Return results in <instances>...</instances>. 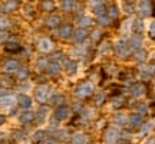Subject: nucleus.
Instances as JSON below:
<instances>
[{
	"label": "nucleus",
	"instance_id": "nucleus-1",
	"mask_svg": "<svg viewBox=\"0 0 155 144\" xmlns=\"http://www.w3.org/2000/svg\"><path fill=\"white\" fill-rule=\"evenodd\" d=\"M94 94V85L89 82V81H86V82H82L79 84L76 87V89H75V97L76 98H86V97H89V95Z\"/></svg>",
	"mask_w": 155,
	"mask_h": 144
},
{
	"label": "nucleus",
	"instance_id": "nucleus-2",
	"mask_svg": "<svg viewBox=\"0 0 155 144\" xmlns=\"http://www.w3.org/2000/svg\"><path fill=\"white\" fill-rule=\"evenodd\" d=\"M35 95H36V100L39 102H46L50 97V88L48 85H39L38 88L35 89Z\"/></svg>",
	"mask_w": 155,
	"mask_h": 144
},
{
	"label": "nucleus",
	"instance_id": "nucleus-3",
	"mask_svg": "<svg viewBox=\"0 0 155 144\" xmlns=\"http://www.w3.org/2000/svg\"><path fill=\"white\" fill-rule=\"evenodd\" d=\"M20 49H22V46L16 39H9L5 42V50L9 53H17V52H20Z\"/></svg>",
	"mask_w": 155,
	"mask_h": 144
},
{
	"label": "nucleus",
	"instance_id": "nucleus-4",
	"mask_svg": "<svg viewBox=\"0 0 155 144\" xmlns=\"http://www.w3.org/2000/svg\"><path fill=\"white\" fill-rule=\"evenodd\" d=\"M118 134L119 133H118L116 128H114V127L108 128L105 135H104V141H105V144H115L116 139H118Z\"/></svg>",
	"mask_w": 155,
	"mask_h": 144
},
{
	"label": "nucleus",
	"instance_id": "nucleus-5",
	"mask_svg": "<svg viewBox=\"0 0 155 144\" xmlns=\"http://www.w3.org/2000/svg\"><path fill=\"white\" fill-rule=\"evenodd\" d=\"M17 69H19V63H17V61H15V59H7V61L3 63V72L5 74H13V72H17Z\"/></svg>",
	"mask_w": 155,
	"mask_h": 144
},
{
	"label": "nucleus",
	"instance_id": "nucleus-6",
	"mask_svg": "<svg viewBox=\"0 0 155 144\" xmlns=\"http://www.w3.org/2000/svg\"><path fill=\"white\" fill-rule=\"evenodd\" d=\"M69 112H71L69 107H66V105L58 107V110L55 111V118L58 120V121H61V120H65V118H68V117H69Z\"/></svg>",
	"mask_w": 155,
	"mask_h": 144
},
{
	"label": "nucleus",
	"instance_id": "nucleus-7",
	"mask_svg": "<svg viewBox=\"0 0 155 144\" xmlns=\"http://www.w3.org/2000/svg\"><path fill=\"white\" fill-rule=\"evenodd\" d=\"M62 67L65 68L69 74H75L78 69L76 62L72 61V59H69V58H63V59H62Z\"/></svg>",
	"mask_w": 155,
	"mask_h": 144
},
{
	"label": "nucleus",
	"instance_id": "nucleus-8",
	"mask_svg": "<svg viewBox=\"0 0 155 144\" xmlns=\"http://www.w3.org/2000/svg\"><path fill=\"white\" fill-rule=\"evenodd\" d=\"M38 49L40 52H50V50H53V43L49 39H40L38 42Z\"/></svg>",
	"mask_w": 155,
	"mask_h": 144
},
{
	"label": "nucleus",
	"instance_id": "nucleus-9",
	"mask_svg": "<svg viewBox=\"0 0 155 144\" xmlns=\"http://www.w3.org/2000/svg\"><path fill=\"white\" fill-rule=\"evenodd\" d=\"M17 102H19V105L22 107V108H25V110H28V108L32 107V100H30V97H28V95H25V94L17 95Z\"/></svg>",
	"mask_w": 155,
	"mask_h": 144
},
{
	"label": "nucleus",
	"instance_id": "nucleus-10",
	"mask_svg": "<svg viewBox=\"0 0 155 144\" xmlns=\"http://www.w3.org/2000/svg\"><path fill=\"white\" fill-rule=\"evenodd\" d=\"M73 36H75V40L78 43H82V42H85V39L88 38V32H86V29L79 28L73 32Z\"/></svg>",
	"mask_w": 155,
	"mask_h": 144
},
{
	"label": "nucleus",
	"instance_id": "nucleus-11",
	"mask_svg": "<svg viewBox=\"0 0 155 144\" xmlns=\"http://www.w3.org/2000/svg\"><path fill=\"white\" fill-rule=\"evenodd\" d=\"M115 52H116V55L118 56H125L128 55V46L125 42H122V40H119L118 43L115 45Z\"/></svg>",
	"mask_w": 155,
	"mask_h": 144
},
{
	"label": "nucleus",
	"instance_id": "nucleus-12",
	"mask_svg": "<svg viewBox=\"0 0 155 144\" xmlns=\"http://www.w3.org/2000/svg\"><path fill=\"white\" fill-rule=\"evenodd\" d=\"M76 25L85 29L86 26H91V25H92V19L89 16H86V15H81V16L76 19Z\"/></svg>",
	"mask_w": 155,
	"mask_h": 144
},
{
	"label": "nucleus",
	"instance_id": "nucleus-13",
	"mask_svg": "<svg viewBox=\"0 0 155 144\" xmlns=\"http://www.w3.org/2000/svg\"><path fill=\"white\" fill-rule=\"evenodd\" d=\"M61 17L56 16V15H52V16H49L48 19H46V25L49 26V28H56V26H59L61 25Z\"/></svg>",
	"mask_w": 155,
	"mask_h": 144
},
{
	"label": "nucleus",
	"instance_id": "nucleus-14",
	"mask_svg": "<svg viewBox=\"0 0 155 144\" xmlns=\"http://www.w3.org/2000/svg\"><path fill=\"white\" fill-rule=\"evenodd\" d=\"M72 33H73V30H72V26H71V25H65V26H62L61 30H59V36L63 39L69 38Z\"/></svg>",
	"mask_w": 155,
	"mask_h": 144
},
{
	"label": "nucleus",
	"instance_id": "nucleus-15",
	"mask_svg": "<svg viewBox=\"0 0 155 144\" xmlns=\"http://www.w3.org/2000/svg\"><path fill=\"white\" fill-rule=\"evenodd\" d=\"M35 118V114L32 111H26V112H23L22 115H20V122L22 124H28V122H32Z\"/></svg>",
	"mask_w": 155,
	"mask_h": 144
},
{
	"label": "nucleus",
	"instance_id": "nucleus-16",
	"mask_svg": "<svg viewBox=\"0 0 155 144\" xmlns=\"http://www.w3.org/2000/svg\"><path fill=\"white\" fill-rule=\"evenodd\" d=\"M94 12H95V15L98 17H102V16H106V9H105V6L102 5H96L94 6Z\"/></svg>",
	"mask_w": 155,
	"mask_h": 144
},
{
	"label": "nucleus",
	"instance_id": "nucleus-17",
	"mask_svg": "<svg viewBox=\"0 0 155 144\" xmlns=\"http://www.w3.org/2000/svg\"><path fill=\"white\" fill-rule=\"evenodd\" d=\"M45 139H46V131H43V130H39V131H36V133L33 134L35 143H40V141H43Z\"/></svg>",
	"mask_w": 155,
	"mask_h": 144
},
{
	"label": "nucleus",
	"instance_id": "nucleus-18",
	"mask_svg": "<svg viewBox=\"0 0 155 144\" xmlns=\"http://www.w3.org/2000/svg\"><path fill=\"white\" fill-rule=\"evenodd\" d=\"M72 144H86V137L83 134H75L72 137Z\"/></svg>",
	"mask_w": 155,
	"mask_h": 144
},
{
	"label": "nucleus",
	"instance_id": "nucleus-19",
	"mask_svg": "<svg viewBox=\"0 0 155 144\" xmlns=\"http://www.w3.org/2000/svg\"><path fill=\"white\" fill-rule=\"evenodd\" d=\"M48 71H49L50 75H58L59 71H61V67H59L56 62H53V63H49V65H48Z\"/></svg>",
	"mask_w": 155,
	"mask_h": 144
},
{
	"label": "nucleus",
	"instance_id": "nucleus-20",
	"mask_svg": "<svg viewBox=\"0 0 155 144\" xmlns=\"http://www.w3.org/2000/svg\"><path fill=\"white\" fill-rule=\"evenodd\" d=\"M42 9L45 12H52L55 9V3L52 0H45V2H42Z\"/></svg>",
	"mask_w": 155,
	"mask_h": 144
},
{
	"label": "nucleus",
	"instance_id": "nucleus-21",
	"mask_svg": "<svg viewBox=\"0 0 155 144\" xmlns=\"http://www.w3.org/2000/svg\"><path fill=\"white\" fill-rule=\"evenodd\" d=\"M116 16H118V9H116L115 6H112L111 9H108V10H106V17H108L109 20L116 19Z\"/></svg>",
	"mask_w": 155,
	"mask_h": 144
},
{
	"label": "nucleus",
	"instance_id": "nucleus-22",
	"mask_svg": "<svg viewBox=\"0 0 155 144\" xmlns=\"http://www.w3.org/2000/svg\"><path fill=\"white\" fill-rule=\"evenodd\" d=\"M144 89L145 88H144V85H142V84H135V85L132 87V94L137 95V97H139V95L144 92Z\"/></svg>",
	"mask_w": 155,
	"mask_h": 144
},
{
	"label": "nucleus",
	"instance_id": "nucleus-23",
	"mask_svg": "<svg viewBox=\"0 0 155 144\" xmlns=\"http://www.w3.org/2000/svg\"><path fill=\"white\" fill-rule=\"evenodd\" d=\"M48 115V108L46 107H40V110L38 111V121L42 122Z\"/></svg>",
	"mask_w": 155,
	"mask_h": 144
},
{
	"label": "nucleus",
	"instance_id": "nucleus-24",
	"mask_svg": "<svg viewBox=\"0 0 155 144\" xmlns=\"http://www.w3.org/2000/svg\"><path fill=\"white\" fill-rule=\"evenodd\" d=\"M29 77V71L26 68H19L17 69V78L19 79H26Z\"/></svg>",
	"mask_w": 155,
	"mask_h": 144
},
{
	"label": "nucleus",
	"instance_id": "nucleus-25",
	"mask_svg": "<svg viewBox=\"0 0 155 144\" xmlns=\"http://www.w3.org/2000/svg\"><path fill=\"white\" fill-rule=\"evenodd\" d=\"M73 7H75V2H73V0H63V2H62V9L71 10Z\"/></svg>",
	"mask_w": 155,
	"mask_h": 144
},
{
	"label": "nucleus",
	"instance_id": "nucleus-26",
	"mask_svg": "<svg viewBox=\"0 0 155 144\" xmlns=\"http://www.w3.org/2000/svg\"><path fill=\"white\" fill-rule=\"evenodd\" d=\"M13 104V98L12 97H3L0 100V107H10Z\"/></svg>",
	"mask_w": 155,
	"mask_h": 144
},
{
	"label": "nucleus",
	"instance_id": "nucleus-27",
	"mask_svg": "<svg viewBox=\"0 0 155 144\" xmlns=\"http://www.w3.org/2000/svg\"><path fill=\"white\" fill-rule=\"evenodd\" d=\"M0 84H2V87H5V88H10L12 85H13V81H12L10 78L3 77L2 79H0Z\"/></svg>",
	"mask_w": 155,
	"mask_h": 144
},
{
	"label": "nucleus",
	"instance_id": "nucleus-28",
	"mask_svg": "<svg viewBox=\"0 0 155 144\" xmlns=\"http://www.w3.org/2000/svg\"><path fill=\"white\" fill-rule=\"evenodd\" d=\"M104 101H105V95L98 94L96 97H95V105H102V104H104Z\"/></svg>",
	"mask_w": 155,
	"mask_h": 144
},
{
	"label": "nucleus",
	"instance_id": "nucleus-29",
	"mask_svg": "<svg viewBox=\"0 0 155 144\" xmlns=\"http://www.w3.org/2000/svg\"><path fill=\"white\" fill-rule=\"evenodd\" d=\"M13 9H16V2H7L5 5V10L6 12H10V10H13Z\"/></svg>",
	"mask_w": 155,
	"mask_h": 144
},
{
	"label": "nucleus",
	"instance_id": "nucleus-30",
	"mask_svg": "<svg viewBox=\"0 0 155 144\" xmlns=\"http://www.w3.org/2000/svg\"><path fill=\"white\" fill-rule=\"evenodd\" d=\"M115 122H118V124H124V122H125V115H124V114H116L115 115Z\"/></svg>",
	"mask_w": 155,
	"mask_h": 144
},
{
	"label": "nucleus",
	"instance_id": "nucleus-31",
	"mask_svg": "<svg viewBox=\"0 0 155 144\" xmlns=\"http://www.w3.org/2000/svg\"><path fill=\"white\" fill-rule=\"evenodd\" d=\"M38 65H39V68H45V67H48L49 63H48V59H46V58H40L38 62Z\"/></svg>",
	"mask_w": 155,
	"mask_h": 144
},
{
	"label": "nucleus",
	"instance_id": "nucleus-32",
	"mask_svg": "<svg viewBox=\"0 0 155 144\" xmlns=\"http://www.w3.org/2000/svg\"><path fill=\"white\" fill-rule=\"evenodd\" d=\"M101 35H102V33H101V30H99V29H96L94 33H92V39H94L95 42H98V40L101 39Z\"/></svg>",
	"mask_w": 155,
	"mask_h": 144
},
{
	"label": "nucleus",
	"instance_id": "nucleus-33",
	"mask_svg": "<svg viewBox=\"0 0 155 144\" xmlns=\"http://www.w3.org/2000/svg\"><path fill=\"white\" fill-rule=\"evenodd\" d=\"M122 104H124V100H122L121 97L116 98V100H114V105H115V108H121Z\"/></svg>",
	"mask_w": 155,
	"mask_h": 144
},
{
	"label": "nucleus",
	"instance_id": "nucleus-34",
	"mask_svg": "<svg viewBox=\"0 0 155 144\" xmlns=\"http://www.w3.org/2000/svg\"><path fill=\"white\" fill-rule=\"evenodd\" d=\"M131 122H132V124H139V122H141V117H139L138 114H134V115L131 117Z\"/></svg>",
	"mask_w": 155,
	"mask_h": 144
},
{
	"label": "nucleus",
	"instance_id": "nucleus-35",
	"mask_svg": "<svg viewBox=\"0 0 155 144\" xmlns=\"http://www.w3.org/2000/svg\"><path fill=\"white\" fill-rule=\"evenodd\" d=\"M150 36L152 39H155V22L151 23V28H150Z\"/></svg>",
	"mask_w": 155,
	"mask_h": 144
},
{
	"label": "nucleus",
	"instance_id": "nucleus-36",
	"mask_svg": "<svg viewBox=\"0 0 155 144\" xmlns=\"http://www.w3.org/2000/svg\"><path fill=\"white\" fill-rule=\"evenodd\" d=\"M6 25H9V20H7V19H0V28L5 29Z\"/></svg>",
	"mask_w": 155,
	"mask_h": 144
},
{
	"label": "nucleus",
	"instance_id": "nucleus-37",
	"mask_svg": "<svg viewBox=\"0 0 155 144\" xmlns=\"http://www.w3.org/2000/svg\"><path fill=\"white\" fill-rule=\"evenodd\" d=\"M42 144H58V143H56V140H55V139H49V140L45 139L43 141H42Z\"/></svg>",
	"mask_w": 155,
	"mask_h": 144
},
{
	"label": "nucleus",
	"instance_id": "nucleus-38",
	"mask_svg": "<svg viewBox=\"0 0 155 144\" xmlns=\"http://www.w3.org/2000/svg\"><path fill=\"white\" fill-rule=\"evenodd\" d=\"M151 12H152V16H155V0L151 2Z\"/></svg>",
	"mask_w": 155,
	"mask_h": 144
},
{
	"label": "nucleus",
	"instance_id": "nucleus-39",
	"mask_svg": "<svg viewBox=\"0 0 155 144\" xmlns=\"http://www.w3.org/2000/svg\"><path fill=\"white\" fill-rule=\"evenodd\" d=\"M6 36H7V33H6V32H0V42L6 40Z\"/></svg>",
	"mask_w": 155,
	"mask_h": 144
},
{
	"label": "nucleus",
	"instance_id": "nucleus-40",
	"mask_svg": "<svg viewBox=\"0 0 155 144\" xmlns=\"http://www.w3.org/2000/svg\"><path fill=\"white\" fill-rule=\"evenodd\" d=\"M5 121H6V117L0 114V125H2V124H5Z\"/></svg>",
	"mask_w": 155,
	"mask_h": 144
},
{
	"label": "nucleus",
	"instance_id": "nucleus-41",
	"mask_svg": "<svg viewBox=\"0 0 155 144\" xmlns=\"http://www.w3.org/2000/svg\"><path fill=\"white\" fill-rule=\"evenodd\" d=\"M6 95V89L5 88H0V97H5Z\"/></svg>",
	"mask_w": 155,
	"mask_h": 144
},
{
	"label": "nucleus",
	"instance_id": "nucleus-42",
	"mask_svg": "<svg viewBox=\"0 0 155 144\" xmlns=\"http://www.w3.org/2000/svg\"><path fill=\"white\" fill-rule=\"evenodd\" d=\"M151 108H152V112H151V114L154 115V114H155V102H152V105H151Z\"/></svg>",
	"mask_w": 155,
	"mask_h": 144
}]
</instances>
